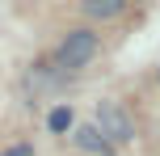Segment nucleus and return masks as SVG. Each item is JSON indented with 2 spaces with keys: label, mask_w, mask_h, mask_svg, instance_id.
<instances>
[{
  "label": "nucleus",
  "mask_w": 160,
  "mask_h": 156,
  "mask_svg": "<svg viewBox=\"0 0 160 156\" xmlns=\"http://www.w3.org/2000/svg\"><path fill=\"white\" fill-rule=\"evenodd\" d=\"M93 127L114 143V148L127 143V139H135V123H131V114L118 106V101H97V123Z\"/></svg>",
  "instance_id": "nucleus-1"
},
{
  "label": "nucleus",
  "mask_w": 160,
  "mask_h": 156,
  "mask_svg": "<svg viewBox=\"0 0 160 156\" xmlns=\"http://www.w3.org/2000/svg\"><path fill=\"white\" fill-rule=\"evenodd\" d=\"M93 55H97V34L93 30H68V38L59 42V68L63 72L84 68Z\"/></svg>",
  "instance_id": "nucleus-2"
},
{
  "label": "nucleus",
  "mask_w": 160,
  "mask_h": 156,
  "mask_svg": "<svg viewBox=\"0 0 160 156\" xmlns=\"http://www.w3.org/2000/svg\"><path fill=\"white\" fill-rule=\"evenodd\" d=\"M72 143H76L80 152H93V156H114V143L105 139L93 123H88V127H76V131H72Z\"/></svg>",
  "instance_id": "nucleus-3"
},
{
  "label": "nucleus",
  "mask_w": 160,
  "mask_h": 156,
  "mask_svg": "<svg viewBox=\"0 0 160 156\" xmlns=\"http://www.w3.org/2000/svg\"><path fill=\"white\" fill-rule=\"evenodd\" d=\"M80 8H84L93 21H114V17L127 13V0H84Z\"/></svg>",
  "instance_id": "nucleus-4"
},
{
  "label": "nucleus",
  "mask_w": 160,
  "mask_h": 156,
  "mask_svg": "<svg viewBox=\"0 0 160 156\" xmlns=\"http://www.w3.org/2000/svg\"><path fill=\"white\" fill-rule=\"evenodd\" d=\"M47 127H51V131H55V135L72 131V110H68V106H55V110H51V114H47Z\"/></svg>",
  "instance_id": "nucleus-5"
},
{
  "label": "nucleus",
  "mask_w": 160,
  "mask_h": 156,
  "mask_svg": "<svg viewBox=\"0 0 160 156\" xmlns=\"http://www.w3.org/2000/svg\"><path fill=\"white\" fill-rule=\"evenodd\" d=\"M0 156H34V152H30V143H13V148L0 152Z\"/></svg>",
  "instance_id": "nucleus-6"
}]
</instances>
